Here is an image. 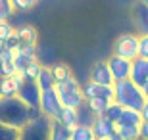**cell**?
Listing matches in <instances>:
<instances>
[{"label": "cell", "mask_w": 148, "mask_h": 140, "mask_svg": "<svg viewBox=\"0 0 148 140\" xmlns=\"http://www.w3.org/2000/svg\"><path fill=\"white\" fill-rule=\"evenodd\" d=\"M38 115H40L38 109H31L17 96L0 98V123L16 127V129H23L31 119L38 117Z\"/></svg>", "instance_id": "obj_1"}, {"label": "cell", "mask_w": 148, "mask_h": 140, "mask_svg": "<svg viewBox=\"0 0 148 140\" xmlns=\"http://www.w3.org/2000/svg\"><path fill=\"white\" fill-rule=\"evenodd\" d=\"M144 100H146V98H144L140 86H137L131 79L115 81L114 83V102L119 104L121 108L140 111V109H143Z\"/></svg>", "instance_id": "obj_2"}, {"label": "cell", "mask_w": 148, "mask_h": 140, "mask_svg": "<svg viewBox=\"0 0 148 140\" xmlns=\"http://www.w3.org/2000/svg\"><path fill=\"white\" fill-rule=\"evenodd\" d=\"M54 90H56V94H58L64 108H75L77 109L85 102L83 92H81V85H79V81H77L75 77H69V79H66V81H62V83H56Z\"/></svg>", "instance_id": "obj_3"}, {"label": "cell", "mask_w": 148, "mask_h": 140, "mask_svg": "<svg viewBox=\"0 0 148 140\" xmlns=\"http://www.w3.org/2000/svg\"><path fill=\"white\" fill-rule=\"evenodd\" d=\"M50 129L52 119L40 113L38 117L31 119L23 129H19V140H50Z\"/></svg>", "instance_id": "obj_4"}, {"label": "cell", "mask_w": 148, "mask_h": 140, "mask_svg": "<svg viewBox=\"0 0 148 140\" xmlns=\"http://www.w3.org/2000/svg\"><path fill=\"white\" fill-rule=\"evenodd\" d=\"M114 52L112 54L119 56V58H125L129 61L138 58V35H133V33H125V35H119L114 42Z\"/></svg>", "instance_id": "obj_5"}, {"label": "cell", "mask_w": 148, "mask_h": 140, "mask_svg": "<svg viewBox=\"0 0 148 140\" xmlns=\"http://www.w3.org/2000/svg\"><path fill=\"white\" fill-rule=\"evenodd\" d=\"M62 108H64V106H62L60 98H58V94H56L54 88H52V90L40 92V106H38V109H40V113H42L44 117L52 119V121L58 119Z\"/></svg>", "instance_id": "obj_6"}, {"label": "cell", "mask_w": 148, "mask_h": 140, "mask_svg": "<svg viewBox=\"0 0 148 140\" xmlns=\"http://www.w3.org/2000/svg\"><path fill=\"white\" fill-rule=\"evenodd\" d=\"M17 98L31 109H38V106H40V88H38L37 81H25L23 79L19 90H17Z\"/></svg>", "instance_id": "obj_7"}, {"label": "cell", "mask_w": 148, "mask_h": 140, "mask_svg": "<svg viewBox=\"0 0 148 140\" xmlns=\"http://www.w3.org/2000/svg\"><path fill=\"white\" fill-rule=\"evenodd\" d=\"M81 92L85 102L87 100H114V86H106V85H98V83L87 81L81 85Z\"/></svg>", "instance_id": "obj_8"}, {"label": "cell", "mask_w": 148, "mask_h": 140, "mask_svg": "<svg viewBox=\"0 0 148 140\" xmlns=\"http://www.w3.org/2000/svg\"><path fill=\"white\" fill-rule=\"evenodd\" d=\"M106 64H108V67L112 71L114 81H125V79H129V75H131V61L129 59L112 54L110 58L106 59Z\"/></svg>", "instance_id": "obj_9"}, {"label": "cell", "mask_w": 148, "mask_h": 140, "mask_svg": "<svg viewBox=\"0 0 148 140\" xmlns=\"http://www.w3.org/2000/svg\"><path fill=\"white\" fill-rule=\"evenodd\" d=\"M37 46H19L16 50V58H14V65H16L17 73H23L31 64L37 61Z\"/></svg>", "instance_id": "obj_10"}, {"label": "cell", "mask_w": 148, "mask_h": 140, "mask_svg": "<svg viewBox=\"0 0 148 140\" xmlns=\"http://www.w3.org/2000/svg\"><path fill=\"white\" fill-rule=\"evenodd\" d=\"M131 19L135 23V29L140 35H148V6L135 2L131 6Z\"/></svg>", "instance_id": "obj_11"}, {"label": "cell", "mask_w": 148, "mask_h": 140, "mask_svg": "<svg viewBox=\"0 0 148 140\" xmlns=\"http://www.w3.org/2000/svg\"><path fill=\"white\" fill-rule=\"evenodd\" d=\"M88 81L98 83V85H106V86H114V83H115L106 61H96V64L92 65L90 75H88Z\"/></svg>", "instance_id": "obj_12"}, {"label": "cell", "mask_w": 148, "mask_h": 140, "mask_svg": "<svg viewBox=\"0 0 148 140\" xmlns=\"http://www.w3.org/2000/svg\"><path fill=\"white\" fill-rule=\"evenodd\" d=\"M23 83L21 73H16L12 77H0V98H14L17 96V90Z\"/></svg>", "instance_id": "obj_13"}, {"label": "cell", "mask_w": 148, "mask_h": 140, "mask_svg": "<svg viewBox=\"0 0 148 140\" xmlns=\"http://www.w3.org/2000/svg\"><path fill=\"white\" fill-rule=\"evenodd\" d=\"M129 79H131L137 86H143L144 83H148V59H144V58L133 59Z\"/></svg>", "instance_id": "obj_14"}, {"label": "cell", "mask_w": 148, "mask_h": 140, "mask_svg": "<svg viewBox=\"0 0 148 140\" xmlns=\"http://www.w3.org/2000/svg\"><path fill=\"white\" fill-rule=\"evenodd\" d=\"M16 37L19 40V46H37L38 33L33 25H19L16 27Z\"/></svg>", "instance_id": "obj_15"}, {"label": "cell", "mask_w": 148, "mask_h": 140, "mask_svg": "<svg viewBox=\"0 0 148 140\" xmlns=\"http://www.w3.org/2000/svg\"><path fill=\"white\" fill-rule=\"evenodd\" d=\"M90 129H92L96 140H106V138H110L112 132L115 130V125L112 123V121H108L104 115H98V117H96V123H94Z\"/></svg>", "instance_id": "obj_16"}, {"label": "cell", "mask_w": 148, "mask_h": 140, "mask_svg": "<svg viewBox=\"0 0 148 140\" xmlns=\"http://www.w3.org/2000/svg\"><path fill=\"white\" fill-rule=\"evenodd\" d=\"M58 121L62 125H66L67 129L71 130L79 125V117H77V109L75 108H62L60 115H58Z\"/></svg>", "instance_id": "obj_17"}, {"label": "cell", "mask_w": 148, "mask_h": 140, "mask_svg": "<svg viewBox=\"0 0 148 140\" xmlns=\"http://www.w3.org/2000/svg\"><path fill=\"white\" fill-rule=\"evenodd\" d=\"M37 85H38V88H40V92L52 90L56 86V81H54V77H52V71H50V65H42L40 75H38V79H37Z\"/></svg>", "instance_id": "obj_18"}, {"label": "cell", "mask_w": 148, "mask_h": 140, "mask_svg": "<svg viewBox=\"0 0 148 140\" xmlns=\"http://www.w3.org/2000/svg\"><path fill=\"white\" fill-rule=\"evenodd\" d=\"M77 117H79V125H83V127H92V125L96 123V117H98V115L92 113V109L83 102L81 106L77 108Z\"/></svg>", "instance_id": "obj_19"}, {"label": "cell", "mask_w": 148, "mask_h": 140, "mask_svg": "<svg viewBox=\"0 0 148 140\" xmlns=\"http://www.w3.org/2000/svg\"><path fill=\"white\" fill-rule=\"evenodd\" d=\"M143 123V117H140V111H135V109H123L119 121L115 123V127H131V125H140Z\"/></svg>", "instance_id": "obj_20"}, {"label": "cell", "mask_w": 148, "mask_h": 140, "mask_svg": "<svg viewBox=\"0 0 148 140\" xmlns=\"http://www.w3.org/2000/svg\"><path fill=\"white\" fill-rule=\"evenodd\" d=\"M50 71H52V77H54L56 83H62V81H66V79H69V77H73L71 69H69V65H67V64H62V61L52 64V65H50Z\"/></svg>", "instance_id": "obj_21"}, {"label": "cell", "mask_w": 148, "mask_h": 140, "mask_svg": "<svg viewBox=\"0 0 148 140\" xmlns=\"http://www.w3.org/2000/svg\"><path fill=\"white\" fill-rule=\"evenodd\" d=\"M71 138V130L66 125H62L58 119L52 121V129H50V140H69Z\"/></svg>", "instance_id": "obj_22"}, {"label": "cell", "mask_w": 148, "mask_h": 140, "mask_svg": "<svg viewBox=\"0 0 148 140\" xmlns=\"http://www.w3.org/2000/svg\"><path fill=\"white\" fill-rule=\"evenodd\" d=\"M123 140H140V125H131V127H115Z\"/></svg>", "instance_id": "obj_23"}, {"label": "cell", "mask_w": 148, "mask_h": 140, "mask_svg": "<svg viewBox=\"0 0 148 140\" xmlns=\"http://www.w3.org/2000/svg\"><path fill=\"white\" fill-rule=\"evenodd\" d=\"M69 140H96V138H94V132L90 127L77 125L75 129H71V138Z\"/></svg>", "instance_id": "obj_24"}, {"label": "cell", "mask_w": 148, "mask_h": 140, "mask_svg": "<svg viewBox=\"0 0 148 140\" xmlns=\"http://www.w3.org/2000/svg\"><path fill=\"white\" fill-rule=\"evenodd\" d=\"M123 109L125 108H121L119 104H115V102H112L110 106H108V109H106L104 113H102V115H104L106 119H108V121H112V123H117V121H119V117H121V113H123Z\"/></svg>", "instance_id": "obj_25"}, {"label": "cell", "mask_w": 148, "mask_h": 140, "mask_svg": "<svg viewBox=\"0 0 148 140\" xmlns=\"http://www.w3.org/2000/svg\"><path fill=\"white\" fill-rule=\"evenodd\" d=\"M114 102V100H87V106L90 109H92V113H96V115H102V113L106 111V109H108V106H110V104Z\"/></svg>", "instance_id": "obj_26"}, {"label": "cell", "mask_w": 148, "mask_h": 140, "mask_svg": "<svg viewBox=\"0 0 148 140\" xmlns=\"http://www.w3.org/2000/svg\"><path fill=\"white\" fill-rule=\"evenodd\" d=\"M40 69H42V64H40V61H35V64H31L27 67V69L23 71L21 73V77L23 79H25V81H37L38 79V75H40Z\"/></svg>", "instance_id": "obj_27"}, {"label": "cell", "mask_w": 148, "mask_h": 140, "mask_svg": "<svg viewBox=\"0 0 148 140\" xmlns=\"http://www.w3.org/2000/svg\"><path fill=\"white\" fill-rule=\"evenodd\" d=\"M0 140H19V129L0 123Z\"/></svg>", "instance_id": "obj_28"}, {"label": "cell", "mask_w": 148, "mask_h": 140, "mask_svg": "<svg viewBox=\"0 0 148 140\" xmlns=\"http://www.w3.org/2000/svg\"><path fill=\"white\" fill-rule=\"evenodd\" d=\"M12 16H14L12 0H0V21H10Z\"/></svg>", "instance_id": "obj_29"}, {"label": "cell", "mask_w": 148, "mask_h": 140, "mask_svg": "<svg viewBox=\"0 0 148 140\" xmlns=\"http://www.w3.org/2000/svg\"><path fill=\"white\" fill-rule=\"evenodd\" d=\"M14 31H16V27H12L10 21H0V42H6L14 35Z\"/></svg>", "instance_id": "obj_30"}, {"label": "cell", "mask_w": 148, "mask_h": 140, "mask_svg": "<svg viewBox=\"0 0 148 140\" xmlns=\"http://www.w3.org/2000/svg\"><path fill=\"white\" fill-rule=\"evenodd\" d=\"M37 4V0H12L14 12H27Z\"/></svg>", "instance_id": "obj_31"}, {"label": "cell", "mask_w": 148, "mask_h": 140, "mask_svg": "<svg viewBox=\"0 0 148 140\" xmlns=\"http://www.w3.org/2000/svg\"><path fill=\"white\" fill-rule=\"evenodd\" d=\"M138 58L148 59V35H138Z\"/></svg>", "instance_id": "obj_32"}, {"label": "cell", "mask_w": 148, "mask_h": 140, "mask_svg": "<svg viewBox=\"0 0 148 140\" xmlns=\"http://www.w3.org/2000/svg\"><path fill=\"white\" fill-rule=\"evenodd\" d=\"M16 65L12 61H0V77H12L16 75Z\"/></svg>", "instance_id": "obj_33"}, {"label": "cell", "mask_w": 148, "mask_h": 140, "mask_svg": "<svg viewBox=\"0 0 148 140\" xmlns=\"http://www.w3.org/2000/svg\"><path fill=\"white\" fill-rule=\"evenodd\" d=\"M14 58H16V52L10 48H4L0 52V61H12L14 64Z\"/></svg>", "instance_id": "obj_34"}, {"label": "cell", "mask_w": 148, "mask_h": 140, "mask_svg": "<svg viewBox=\"0 0 148 140\" xmlns=\"http://www.w3.org/2000/svg\"><path fill=\"white\" fill-rule=\"evenodd\" d=\"M140 140H148V121L140 123Z\"/></svg>", "instance_id": "obj_35"}, {"label": "cell", "mask_w": 148, "mask_h": 140, "mask_svg": "<svg viewBox=\"0 0 148 140\" xmlns=\"http://www.w3.org/2000/svg\"><path fill=\"white\" fill-rule=\"evenodd\" d=\"M140 117H143V121H148V100H144V104H143V109H140Z\"/></svg>", "instance_id": "obj_36"}, {"label": "cell", "mask_w": 148, "mask_h": 140, "mask_svg": "<svg viewBox=\"0 0 148 140\" xmlns=\"http://www.w3.org/2000/svg\"><path fill=\"white\" fill-rule=\"evenodd\" d=\"M106 140H123V138H121V135L117 132V129H115L114 132H112V136H110V138H106Z\"/></svg>", "instance_id": "obj_37"}, {"label": "cell", "mask_w": 148, "mask_h": 140, "mask_svg": "<svg viewBox=\"0 0 148 140\" xmlns=\"http://www.w3.org/2000/svg\"><path fill=\"white\" fill-rule=\"evenodd\" d=\"M140 90H143V94H144V98L148 100V83H144L143 86H140Z\"/></svg>", "instance_id": "obj_38"}, {"label": "cell", "mask_w": 148, "mask_h": 140, "mask_svg": "<svg viewBox=\"0 0 148 140\" xmlns=\"http://www.w3.org/2000/svg\"><path fill=\"white\" fill-rule=\"evenodd\" d=\"M4 48H6V44H4V42H0V52H2Z\"/></svg>", "instance_id": "obj_39"}, {"label": "cell", "mask_w": 148, "mask_h": 140, "mask_svg": "<svg viewBox=\"0 0 148 140\" xmlns=\"http://www.w3.org/2000/svg\"><path fill=\"white\" fill-rule=\"evenodd\" d=\"M137 2H140V4H146V6H148V0H137Z\"/></svg>", "instance_id": "obj_40"}, {"label": "cell", "mask_w": 148, "mask_h": 140, "mask_svg": "<svg viewBox=\"0 0 148 140\" xmlns=\"http://www.w3.org/2000/svg\"><path fill=\"white\" fill-rule=\"evenodd\" d=\"M37 2H38V0H37Z\"/></svg>", "instance_id": "obj_41"}]
</instances>
